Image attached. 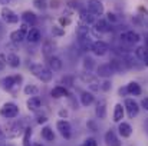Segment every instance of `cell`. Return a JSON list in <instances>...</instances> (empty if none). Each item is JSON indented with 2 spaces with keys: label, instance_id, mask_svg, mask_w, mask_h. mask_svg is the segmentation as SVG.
I'll return each instance as SVG.
<instances>
[{
  "label": "cell",
  "instance_id": "15",
  "mask_svg": "<svg viewBox=\"0 0 148 146\" xmlns=\"http://www.w3.org/2000/svg\"><path fill=\"white\" fill-rule=\"evenodd\" d=\"M105 142H106V146H121V142L119 139L116 138L115 132L114 130H108L106 135H105Z\"/></svg>",
  "mask_w": 148,
  "mask_h": 146
},
{
  "label": "cell",
  "instance_id": "29",
  "mask_svg": "<svg viewBox=\"0 0 148 146\" xmlns=\"http://www.w3.org/2000/svg\"><path fill=\"white\" fill-rule=\"evenodd\" d=\"M89 32H91V29H89V27H88V24H85V23H81V24L76 27V36H78V37L88 36V35H89Z\"/></svg>",
  "mask_w": 148,
  "mask_h": 146
},
{
  "label": "cell",
  "instance_id": "4",
  "mask_svg": "<svg viewBox=\"0 0 148 146\" xmlns=\"http://www.w3.org/2000/svg\"><path fill=\"white\" fill-rule=\"evenodd\" d=\"M0 14H1V19L7 23V24H16L17 22H19V16L12 10V9H9V7H1V10H0Z\"/></svg>",
  "mask_w": 148,
  "mask_h": 146
},
{
  "label": "cell",
  "instance_id": "48",
  "mask_svg": "<svg viewBox=\"0 0 148 146\" xmlns=\"http://www.w3.org/2000/svg\"><path fill=\"white\" fill-rule=\"evenodd\" d=\"M143 62H144V63H145V65H147V66H148V56H147V57H145V59H144V60H143Z\"/></svg>",
  "mask_w": 148,
  "mask_h": 146
},
{
  "label": "cell",
  "instance_id": "45",
  "mask_svg": "<svg viewBox=\"0 0 148 146\" xmlns=\"http://www.w3.org/2000/svg\"><path fill=\"white\" fill-rule=\"evenodd\" d=\"M141 106L145 109L148 112V97H145V99H143V102H141Z\"/></svg>",
  "mask_w": 148,
  "mask_h": 146
},
{
  "label": "cell",
  "instance_id": "43",
  "mask_svg": "<svg viewBox=\"0 0 148 146\" xmlns=\"http://www.w3.org/2000/svg\"><path fill=\"white\" fill-rule=\"evenodd\" d=\"M6 65H7V62H6V56H4V54H0V72L6 67Z\"/></svg>",
  "mask_w": 148,
  "mask_h": 146
},
{
  "label": "cell",
  "instance_id": "39",
  "mask_svg": "<svg viewBox=\"0 0 148 146\" xmlns=\"http://www.w3.org/2000/svg\"><path fill=\"white\" fill-rule=\"evenodd\" d=\"M106 19H108V22H111V23H116V22H118V16H116L115 13H111V12L106 14Z\"/></svg>",
  "mask_w": 148,
  "mask_h": 146
},
{
  "label": "cell",
  "instance_id": "24",
  "mask_svg": "<svg viewBox=\"0 0 148 146\" xmlns=\"http://www.w3.org/2000/svg\"><path fill=\"white\" fill-rule=\"evenodd\" d=\"M50 96L55 97V99H59V97L68 96V90H66V88H63V86H56V88H53V89H52V92H50Z\"/></svg>",
  "mask_w": 148,
  "mask_h": 146
},
{
  "label": "cell",
  "instance_id": "8",
  "mask_svg": "<svg viewBox=\"0 0 148 146\" xmlns=\"http://www.w3.org/2000/svg\"><path fill=\"white\" fill-rule=\"evenodd\" d=\"M124 107L127 109L130 117H135L140 113V106H138V103L134 99H127L125 103H124Z\"/></svg>",
  "mask_w": 148,
  "mask_h": 146
},
{
  "label": "cell",
  "instance_id": "37",
  "mask_svg": "<svg viewBox=\"0 0 148 146\" xmlns=\"http://www.w3.org/2000/svg\"><path fill=\"white\" fill-rule=\"evenodd\" d=\"M52 35L53 36H58V37L59 36H63L65 35V29L62 26H53L52 27Z\"/></svg>",
  "mask_w": 148,
  "mask_h": 146
},
{
  "label": "cell",
  "instance_id": "40",
  "mask_svg": "<svg viewBox=\"0 0 148 146\" xmlns=\"http://www.w3.org/2000/svg\"><path fill=\"white\" fill-rule=\"evenodd\" d=\"M111 88H112V85H111V82H109V80H105V82L101 85V90H103V92H108Z\"/></svg>",
  "mask_w": 148,
  "mask_h": 146
},
{
  "label": "cell",
  "instance_id": "9",
  "mask_svg": "<svg viewBox=\"0 0 148 146\" xmlns=\"http://www.w3.org/2000/svg\"><path fill=\"white\" fill-rule=\"evenodd\" d=\"M108 50H109L108 43H105V42H102V40H97V42H94V45H92V52H94V54H97V56L106 54Z\"/></svg>",
  "mask_w": 148,
  "mask_h": 146
},
{
  "label": "cell",
  "instance_id": "3",
  "mask_svg": "<svg viewBox=\"0 0 148 146\" xmlns=\"http://www.w3.org/2000/svg\"><path fill=\"white\" fill-rule=\"evenodd\" d=\"M86 10L89 13H92L95 17L97 16H102L105 9H103V4L101 0H88L86 1Z\"/></svg>",
  "mask_w": 148,
  "mask_h": 146
},
{
  "label": "cell",
  "instance_id": "1",
  "mask_svg": "<svg viewBox=\"0 0 148 146\" xmlns=\"http://www.w3.org/2000/svg\"><path fill=\"white\" fill-rule=\"evenodd\" d=\"M29 69H30V72L33 73V76H36L39 80H42L43 83H48L52 80V72H50L48 67H45V66H42V65H30L29 66Z\"/></svg>",
  "mask_w": 148,
  "mask_h": 146
},
{
  "label": "cell",
  "instance_id": "20",
  "mask_svg": "<svg viewBox=\"0 0 148 146\" xmlns=\"http://www.w3.org/2000/svg\"><path fill=\"white\" fill-rule=\"evenodd\" d=\"M78 45L84 52H89V50H92L94 43L91 42V39H88V36H84V37H78Z\"/></svg>",
  "mask_w": 148,
  "mask_h": 146
},
{
  "label": "cell",
  "instance_id": "30",
  "mask_svg": "<svg viewBox=\"0 0 148 146\" xmlns=\"http://www.w3.org/2000/svg\"><path fill=\"white\" fill-rule=\"evenodd\" d=\"M81 103L84 106H89L91 103H94V95L91 92H84L81 95Z\"/></svg>",
  "mask_w": 148,
  "mask_h": 146
},
{
  "label": "cell",
  "instance_id": "13",
  "mask_svg": "<svg viewBox=\"0 0 148 146\" xmlns=\"http://www.w3.org/2000/svg\"><path fill=\"white\" fill-rule=\"evenodd\" d=\"M22 19H23V23H26V24H29V26H35V24L38 23V16H36L33 12H30V10H26V12L22 14Z\"/></svg>",
  "mask_w": 148,
  "mask_h": 146
},
{
  "label": "cell",
  "instance_id": "23",
  "mask_svg": "<svg viewBox=\"0 0 148 146\" xmlns=\"http://www.w3.org/2000/svg\"><path fill=\"white\" fill-rule=\"evenodd\" d=\"M81 22L89 26V24L95 23V16H94L92 13H89L88 10H82V12H81Z\"/></svg>",
  "mask_w": 148,
  "mask_h": 146
},
{
  "label": "cell",
  "instance_id": "36",
  "mask_svg": "<svg viewBox=\"0 0 148 146\" xmlns=\"http://www.w3.org/2000/svg\"><path fill=\"white\" fill-rule=\"evenodd\" d=\"M30 136H32V129L27 128L25 129V138H23V146H30Z\"/></svg>",
  "mask_w": 148,
  "mask_h": 146
},
{
  "label": "cell",
  "instance_id": "46",
  "mask_svg": "<svg viewBox=\"0 0 148 146\" xmlns=\"http://www.w3.org/2000/svg\"><path fill=\"white\" fill-rule=\"evenodd\" d=\"M119 95H121V96L128 95V89H127V88H121V89H119Z\"/></svg>",
  "mask_w": 148,
  "mask_h": 146
},
{
  "label": "cell",
  "instance_id": "44",
  "mask_svg": "<svg viewBox=\"0 0 148 146\" xmlns=\"http://www.w3.org/2000/svg\"><path fill=\"white\" fill-rule=\"evenodd\" d=\"M46 120H48V117H46L45 115H39V116H38V123H45Z\"/></svg>",
  "mask_w": 148,
  "mask_h": 146
},
{
  "label": "cell",
  "instance_id": "49",
  "mask_svg": "<svg viewBox=\"0 0 148 146\" xmlns=\"http://www.w3.org/2000/svg\"><path fill=\"white\" fill-rule=\"evenodd\" d=\"M145 43H147V46H148V35L145 36Z\"/></svg>",
  "mask_w": 148,
  "mask_h": 146
},
{
  "label": "cell",
  "instance_id": "5",
  "mask_svg": "<svg viewBox=\"0 0 148 146\" xmlns=\"http://www.w3.org/2000/svg\"><path fill=\"white\" fill-rule=\"evenodd\" d=\"M81 80H82L84 83H86V85L89 86V89L94 90V92H97V90L101 89V85H99L98 79H97L95 76H92L91 73H88V72H85V73L81 75Z\"/></svg>",
  "mask_w": 148,
  "mask_h": 146
},
{
  "label": "cell",
  "instance_id": "22",
  "mask_svg": "<svg viewBox=\"0 0 148 146\" xmlns=\"http://www.w3.org/2000/svg\"><path fill=\"white\" fill-rule=\"evenodd\" d=\"M118 130H119V133H121V136H122V138H130V136H131V133H132V128H131V125H130V123H127V122L119 123Z\"/></svg>",
  "mask_w": 148,
  "mask_h": 146
},
{
  "label": "cell",
  "instance_id": "31",
  "mask_svg": "<svg viewBox=\"0 0 148 146\" xmlns=\"http://www.w3.org/2000/svg\"><path fill=\"white\" fill-rule=\"evenodd\" d=\"M42 138H43L45 141H48V142H53V139H55V133H53V130L50 129L49 126H46V128L42 129Z\"/></svg>",
  "mask_w": 148,
  "mask_h": 146
},
{
  "label": "cell",
  "instance_id": "25",
  "mask_svg": "<svg viewBox=\"0 0 148 146\" xmlns=\"http://www.w3.org/2000/svg\"><path fill=\"white\" fill-rule=\"evenodd\" d=\"M25 37H26V33H23L20 29L10 33V40H12L13 43H20V42L25 40Z\"/></svg>",
  "mask_w": 148,
  "mask_h": 146
},
{
  "label": "cell",
  "instance_id": "50",
  "mask_svg": "<svg viewBox=\"0 0 148 146\" xmlns=\"http://www.w3.org/2000/svg\"><path fill=\"white\" fill-rule=\"evenodd\" d=\"M33 146H42V145H40V143H35Z\"/></svg>",
  "mask_w": 148,
  "mask_h": 146
},
{
  "label": "cell",
  "instance_id": "14",
  "mask_svg": "<svg viewBox=\"0 0 148 146\" xmlns=\"http://www.w3.org/2000/svg\"><path fill=\"white\" fill-rule=\"evenodd\" d=\"M26 39H27L30 43H38V42L42 39V35H40L39 29L32 27V29H29V32H27V35H26Z\"/></svg>",
  "mask_w": 148,
  "mask_h": 146
},
{
  "label": "cell",
  "instance_id": "35",
  "mask_svg": "<svg viewBox=\"0 0 148 146\" xmlns=\"http://www.w3.org/2000/svg\"><path fill=\"white\" fill-rule=\"evenodd\" d=\"M94 66H95V62H94L92 57H85V59H84V67H85L88 72H91V70L94 69Z\"/></svg>",
  "mask_w": 148,
  "mask_h": 146
},
{
  "label": "cell",
  "instance_id": "18",
  "mask_svg": "<svg viewBox=\"0 0 148 146\" xmlns=\"http://www.w3.org/2000/svg\"><path fill=\"white\" fill-rule=\"evenodd\" d=\"M22 80V76H9V77H6L4 80H3V83H4V88L7 89V90H10L13 86H17L19 85V82Z\"/></svg>",
  "mask_w": 148,
  "mask_h": 146
},
{
  "label": "cell",
  "instance_id": "42",
  "mask_svg": "<svg viewBox=\"0 0 148 146\" xmlns=\"http://www.w3.org/2000/svg\"><path fill=\"white\" fill-rule=\"evenodd\" d=\"M59 23L62 24V27H65V26H68L71 23V19L69 17H59Z\"/></svg>",
  "mask_w": 148,
  "mask_h": 146
},
{
  "label": "cell",
  "instance_id": "2",
  "mask_svg": "<svg viewBox=\"0 0 148 146\" xmlns=\"http://www.w3.org/2000/svg\"><path fill=\"white\" fill-rule=\"evenodd\" d=\"M0 115L6 119H13L19 115V107L14 103H4L0 109Z\"/></svg>",
  "mask_w": 148,
  "mask_h": 146
},
{
  "label": "cell",
  "instance_id": "11",
  "mask_svg": "<svg viewBox=\"0 0 148 146\" xmlns=\"http://www.w3.org/2000/svg\"><path fill=\"white\" fill-rule=\"evenodd\" d=\"M97 72H98V76H99V77H105V79L114 75V69L111 67V65H109V63L99 65L98 69H97Z\"/></svg>",
  "mask_w": 148,
  "mask_h": 146
},
{
  "label": "cell",
  "instance_id": "21",
  "mask_svg": "<svg viewBox=\"0 0 148 146\" xmlns=\"http://www.w3.org/2000/svg\"><path fill=\"white\" fill-rule=\"evenodd\" d=\"M95 30H97L98 33H106V32H109V30H111V26L108 24V22H106V20L99 19V20L95 22Z\"/></svg>",
  "mask_w": 148,
  "mask_h": 146
},
{
  "label": "cell",
  "instance_id": "47",
  "mask_svg": "<svg viewBox=\"0 0 148 146\" xmlns=\"http://www.w3.org/2000/svg\"><path fill=\"white\" fill-rule=\"evenodd\" d=\"M12 0H0V4H10Z\"/></svg>",
  "mask_w": 148,
  "mask_h": 146
},
{
  "label": "cell",
  "instance_id": "6",
  "mask_svg": "<svg viewBox=\"0 0 148 146\" xmlns=\"http://www.w3.org/2000/svg\"><path fill=\"white\" fill-rule=\"evenodd\" d=\"M22 132H25L22 122H13V123H10V125L6 126V133H7L9 138H16V136H19Z\"/></svg>",
  "mask_w": 148,
  "mask_h": 146
},
{
  "label": "cell",
  "instance_id": "17",
  "mask_svg": "<svg viewBox=\"0 0 148 146\" xmlns=\"http://www.w3.org/2000/svg\"><path fill=\"white\" fill-rule=\"evenodd\" d=\"M42 107V100L39 96H32L27 100V109L32 110V112H36Z\"/></svg>",
  "mask_w": 148,
  "mask_h": 146
},
{
  "label": "cell",
  "instance_id": "41",
  "mask_svg": "<svg viewBox=\"0 0 148 146\" xmlns=\"http://www.w3.org/2000/svg\"><path fill=\"white\" fill-rule=\"evenodd\" d=\"M82 146H98V143H97V141H95L94 138H89V139L85 141V143Z\"/></svg>",
  "mask_w": 148,
  "mask_h": 146
},
{
  "label": "cell",
  "instance_id": "34",
  "mask_svg": "<svg viewBox=\"0 0 148 146\" xmlns=\"http://www.w3.org/2000/svg\"><path fill=\"white\" fill-rule=\"evenodd\" d=\"M109 65H111V67L114 69V72H119V70L124 69V62H121V60H118V59H112Z\"/></svg>",
  "mask_w": 148,
  "mask_h": 146
},
{
  "label": "cell",
  "instance_id": "19",
  "mask_svg": "<svg viewBox=\"0 0 148 146\" xmlns=\"http://www.w3.org/2000/svg\"><path fill=\"white\" fill-rule=\"evenodd\" d=\"M43 54L46 56V57H50V56H53V53H55V50H56V43L53 42V40H46L45 43H43Z\"/></svg>",
  "mask_w": 148,
  "mask_h": 146
},
{
  "label": "cell",
  "instance_id": "26",
  "mask_svg": "<svg viewBox=\"0 0 148 146\" xmlns=\"http://www.w3.org/2000/svg\"><path fill=\"white\" fill-rule=\"evenodd\" d=\"M6 62H7V65L12 66V67H19V66H20V57H19L16 53H10V54H7Z\"/></svg>",
  "mask_w": 148,
  "mask_h": 146
},
{
  "label": "cell",
  "instance_id": "51",
  "mask_svg": "<svg viewBox=\"0 0 148 146\" xmlns=\"http://www.w3.org/2000/svg\"><path fill=\"white\" fill-rule=\"evenodd\" d=\"M0 136H1V132H0Z\"/></svg>",
  "mask_w": 148,
  "mask_h": 146
},
{
  "label": "cell",
  "instance_id": "12",
  "mask_svg": "<svg viewBox=\"0 0 148 146\" xmlns=\"http://www.w3.org/2000/svg\"><path fill=\"white\" fill-rule=\"evenodd\" d=\"M48 65H49L50 72H59L62 69V60L56 56H50L48 57Z\"/></svg>",
  "mask_w": 148,
  "mask_h": 146
},
{
  "label": "cell",
  "instance_id": "10",
  "mask_svg": "<svg viewBox=\"0 0 148 146\" xmlns=\"http://www.w3.org/2000/svg\"><path fill=\"white\" fill-rule=\"evenodd\" d=\"M56 128H58V130L60 132V135L65 138V139H69L71 138V123L69 122H66V120H59L58 123H56Z\"/></svg>",
  "mask_w": 148,
  "mask_h": 146
},
{
  "label": "cell",
  "instance_id": "16",
  "mask_svg": "<svg viewBox=\"0 0 148 146\" xmlns=\"http://www.w3.org/2000/svg\"><path fill=\"white\" fill-rule=\"evenodd\" d=\"M95 113L98 116V119H105L106 117V102L103 99H101L98 103H97V107H95Z\"/></svg>",
  "mask_w": 148,
  "mask_h": 146
},
{
  "label": "cell",
  "instance_id": "38",
  "mask_svg": "<svg viewBox=\"0 0 148 146\" xmlns=\"http://www.w3.org/2000/svg\"><path fill=\"white\" fill-rule=\"evenodd\" d=\"M33 6H35L36 9L45 10V9H46V0H33Z\"/></svg>",
  "mask_w": 148,
  "mask_h": 146
},
{
  "label": "cell",
  "instance_id": "28",
  "mask_svg": "<svg viewBox=\"0 0 148 146\" xmlns=\"http://www.w3.org/2000/svg\"><path fill=\"white\" fill-rule=\"evenodd\" d=\"M124 119V107L121 103L115 105V109H114V120L115 122H121Z\"/></svg>",
  "mask_w": 148,
  "mask_h": 146
},
{
  "label": "cell",
  "instance_id": "7",
  "mask_svg": "<svg viewBox=\"0 0 148 146\" xmlns=\"http://www.w3.org/2000/svg\"><path fill=\"white\" fill-rule=\"evenodd\" d=\"M121 40L124 43H128V45H134V43H138L141 40L140 35L134 30H128L125 33H121Z\"/></svg>",
  "mask_w": 148,
  "mask_h": 146
},
{
  "label": "cell",
  "instance_id": "32",
  "mask_svg": "<svg viewBox=\"0 0 148 146\" xmlns=\"http://www.w3.org/2000/svg\"><path fill=\"white\" fill-rule=\"evenodd\" d=\"M25 93H26L27 96H38L39 88L35 86V85H27V86L25 88Z\"/></svg>",
  "mask_w": 148,
  "mask_h": 146
},
{
  "label": "cell",
  "instance_id": "27",
  "mask_svg": "<svg viewBox=\"0 0 148 146\" xmlns=\"http://www.w3.org/2000/svg\"><path fill=\"white\" fill-rule=\"evenodd\" d=\"M127 89H128V93H130V95H134V96H140V95H141V86H140L137 82L128 83Z\"/></svg>",
  "mask_w": 148,
  "mask_h": 146
},
{
  "label": "cell",
  "instance_id": "33",
  "mask_svg": "<svg viewBox=\"0 0 148 146\" xmlns=\"http://www.w3.org/2000/svg\"><path fill=\"white\" fill-rule=\"evenodd\" d=\"M135 56H137L140 60H144L148 56V50L145 49V46H140V48L135 49Z\"/></svg>",
  "mask_w": 148,
  "mask_h": 146
}]
</instances>
